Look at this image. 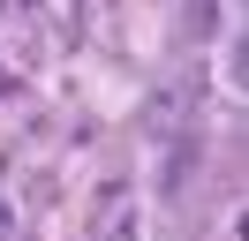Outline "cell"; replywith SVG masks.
Segmentation results:
<instances>
[{"label": "cell", "instance_id": "1", "mask_svg": "<svg viewBox=\"0 0 249 241\" xmlns=\"http://www.w3.org/2000/svg\"><path fill=\"white\" fill-rule=\"evenodd\" d=\"M196 90H204V75H196V68L159 75V83H151V98H143V128H151V136H174V128L189 120V105H196Z\"/></svg>", "mask_w": 249, "mask_h": 241}, {"label": "cell", "instance_id": "2", "mask_svg": "<svg viewBox=\"0 0 249 241\" xmlns=\"http://www.w3.org/2000/svg\"><path fill=\"white\" fill-rule=\"evenodd\" d=\"M98 241H136V211L121 204V189H106V226H98Z\"/></svg>", "mask_w": 249, "mask_h": 241}, {"label": "cell", "instance_id": "3", "mask_svg": "<svg viewBox=\"0 0 249 241\" xmlns=\"http://www.w3.org/2000/svg\"><path fill=\"white\" fill-rule=\"evenodd\" d=\"M212 23H219V8H212V0H196V8H189V38H212Z\"/></svg>", "mask_w": 249, "mask_h": 241}]
</instances>
